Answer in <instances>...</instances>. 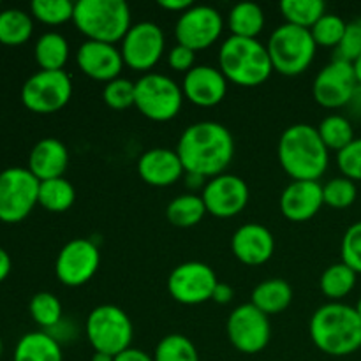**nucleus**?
I'll return each mask as SVG.
<instances>
[{
	"mask_svg": "<svg viewBox=\"0 0 361 361\" xmlns=\"http://www.w3.org/2000/svg\"><path fill=\"white\" fill-rule=\"evenodd\" d=\"M187 175L215 178L231 164L235 140L219 122H197L187 127L176 147Z\"/></svg>",
	"mask_w": 361,
	"mask_h": 361,
	"instance_id": "nucleus-1",
	"label": "nucleus"
},
{
	"mask_svg": "<svg viewBox=\"0 0 361 361\" xmlns=\"http://www.w3.org/2000/svg\"><path fill=\"white\" fill-rule=\"evenodd\" d=\"M328 148L316 127L296 123L282 133L279 162L293 182H317L328 168Z\"/></svg>",
	"mask_w": 361,
	"mask_h": 361,
	"instance_id": "nucleus-2",
	"label": "nucleus"
},
{
	"mask_svg": "<svg viewBox=\"0 0 361 361\" xmlns=\"http://www.w3.org/2000/svg\"><path fill=\"white\" fill-rule=\"evenodd\" d=\"M310 338L319 351L330 356H348L361 348V319L355 307L331 302L314 312Z\"/></svg>",
	"mask_w": 361,
	"mask_h": 361,
	"instance_id": "nucleus-3",
	"label": "nucleus"
},
{
	"mask_svg": "<svg viewBox=\"0 0 361 361\" xmlns=\"http://www.w3.org/2000/svg\"><path fill=\"white\" fill-rule=\"evenodd\" d=\"M219 63L226 80L247 88L259 87L274 73L267 46L257 39L228 37L219 51Z\"/></svg>",
	"mask_w": 361,
	"mask_h": 361,
	"instance_id": "nucleus-4",
	"label": "nucleus"
},
{
	"mask_svg": "<svg viewBox=\"0 0 361 361\" xmlns=\"http://www.w3.org/2000/svg\"><path fill=\"white\" fill-rule=\"evenodd\" d=\"M74 25L88 41L122 42L130 25V9L123 0H80L74 4Z\"/></svg>",
	"mask_w": 361,
	"mask_h": 361,
	"instance_id": "nucleus-5",
	"label": "nucleus"
},
{
	"mask_svg": "<svg viewBox=\"0 0 361 361\" xmlns=\"http://www.w3.org/2000/svg\"><path fill=\"white\" fill-rule=\"evenodd\" d=\"M267 49L274 71H279L284 76H298L309 69L317 46L310 30L284 23L270 35Z\"/></svg>",
	"mask_w": 361,
	"mask_h": 361,
	"instance_id": "nucleus-6",
	"label": "nucleus"
},
{
	"mask_svg": "<svg viewBox=\"0 0 361 361\" xmlns=\"http://www.w3.org/2000/svg\"><path fill=\"white\" fill-rule=\"evenodd\" d=\"M133 323L116 305H99L87 319V337L95 353L116 356L130 348Z\"/></svg>",
	"mask_w": 361,
	"mask_h": 361,
	"instance_id": "nucleus-7",
	"label": "nucleus"
},
{
	"mask_svg": "<svg viewBox=\"0 0 361 361\" xmlns=\"http://www.w3.org/2000/svg\"><path fill=\"white\" fill-rule=\"evenodd\" d=\"M134 106L154 122L173 120L182 109L183 92L171 78L164 74H145L136 81Z\"/></svg>",
	"mask_w": 361,
	"mask_h": 361,
	"instance_id": "nucleus-8",
	"label": "nucleus"
},
{
	"mask_svg": "<svg viewBox=\"0 0 361 361\" xmlns=\"http://www.w3.org/2000/svg\"><path fill=\"white\" fill-rule=\"evenodd\" d=\"M39 180L28 168H9L0 173V221L21 222L39 204Z\"/></svg>",
	"mask_w": 361,
	"mask_h": 361,
	"instance_id": "nucleus-9",
	"label": "nucleus"
},
{
	"mask_svg": "<svg viewBox=\"0 0 361 361\" xmlns=\"http://www.w3.org/2000/svg\"><path fill=\"white\" fill-rule=\"evenodd\" d=\"M73 95V81L66 71H39L25 81L21 102L34 113L48 115L62 109Z\"/></svg>",
	"mask_w": 361,
	"mask_h": 361,
	"instance_id": "nucleus-10",
	"label": "nucleus"
},
{
	"mask_svg": "<svg viewBox=\"0 0 361 361\" xmlns=\"http://www.w3.org/2000/svg\"><path fill=\"white\" fill-rule=\"evenodd\" d=\"M217 284L215 271L200 261L178 264L168 277L169 295L183 305H200L212 300Z\"/></svg>",
	"mask_w": 361,
	"mask_h": 361,
	"instance_id": "nucleus-11",
	"label": "nucleus"
},
{
	"mask_svg": "<svg viewBox=\"0 0 361 361\" xmlns=\"http://www.w3.org/2000/svg\"><path fill=\"white\" fill-rule=\"evenodd\" d=\"M101 254L90 240L76 238L62 247L55 261L56 279L67 288L87 284L99 270Z\"/></svg>",
	"mask_w": 361,
	"mask_h": 361,
	"instance_id": "nucleus-12",
	"label": "nucleus"
},
{
	"mask_svg": "<svg viewBox=\"0 0 361 361\" xmlns=\"http://www.w3.org/2000/svg\"><path fill=\"white\" fill-rule=\"evenodd\" d=\"M270 321L252 303H243L228 319V337L243 355H257L270 342Z\"/></svg>",
	"mask_w": 361,
	"mask_h": 361,
	"instance_id": "nucleus-13",
	"label": "nucleus"
},
{
	"mask_svg": "<svg viewBox=\"0 0 361 361\" xmlns=\"http://www.w3.org/2000/svg\"><path fill=\"white\" fill-rule=\"evenodd\" d=\"M123 63L134 71H148L161 60L164 53V34L152 21L133 25L122 39Z\"/></svg>",
	"mask_w": 361,
	"mask_h": 361,
	"instance_id": "nucleus-14",
	"label": "nucleus"
},
{
	"mask_svg": "<svg viewBox=\"0 0 361 361\" xmlns=\"http://www.w3.org/2000/svg\"><path fill=\"white\" fill-rule=\"evenodd\" d=\"M222 16L210 6H192L180 14L175 27L178 44L187 46L192 51L207 49L221 37Z\"/></svg>",
	"mask_w": 361,
	"mask_h": 361,
	"instance_id": "nucleus-15",
	"label": "nucleus"
},
{
	"mask_svg": "<svg viewBox=\"0 0 361 361\" xmlns=\"http://www.w3.org/2000/svg\"><path fill=\"white\" fill-rule=\"evenodd\" d=\"M358 81H356L353 63L334 59L316 76L312 87L314 99L323 108L335 109L349 104L355 97Z\"/></svg>",
	"mask_w": 361,
	"mask_h": 361,
	"instance_id": "nucleus-16",
	"label": "nucleus"
},
{
	"mask_svg": "<svg viewBox=\"0 0 361 361\" xmlns=\"http://www.w3.org/2000/svg\"><path fill=\"white\" fill-rule=\"evenodd\" d=\"M201 197L214 217L231 219L249 203V187L240 176L222 173L204 185Z\"/></svg>",
	"mask_w": 361,
	"mask_h": 361,
	"instance_id": "nucleus-17",
	"label": "nucleus"
},
{
	"mask_svg": "<svg viewBox=\"0 0 361 361\" xmlns=\"http://www.w3.org/2000/svg\"><path fill=\"white\" fill-rule=\"evenodd\" d=\"M76 62L83 74L92 80L106 81V83L116 80L123 69L120 49H116L115 44L97 41L83 42L76 53Z\"/></svg>",
	"mask_w": 361,
	"mask_h": 361,
	"instance_id": "nucleus-18",
	"label": "nucleus"
},
{
	"mask_svg": "<svg viewBox=\"0 0 361 361\" xmlns=\"http://www.w3.org/2000/svg\"><path fill=\"white\" fill-rule=\"evenodd\" d=\"M183 97L201 108H212L222 102L228 94V80L221 69L210 66H196L183 78Z\"/></svg>",
	"mask_w": 361,
	"mask_h": 361,
	"instance_id": "nucleus-19",
	"label": "nucleus"
},
{
	"mask_svg": "<svg viewBox=\"0 0 361 361\" xmlns=\"http://www.w3.org/2000/svg\"><path fill=\"white\" fill-rule=\"evenodd\" d=\"M231 250L243 264L259 267L274 256V235L261 224H245L233 235Z\"/></svg>",
	"mask_w": 361,
	"mask_h": 361,
	"instance_id": "nucleus-20",
	"label": "nucleus"
},
{
	"mask_svg": "<svg viewBox=\"0 0 361 361\" xmlns=\"http://www.w3.org/2000/svg\"><path fill=\"white\" fill-rule=\"evenodd\" d=\"M137 173L141 180L152 187H169L178 182L185 173L176 150L152 148L145 152L137 162Z\"/></svg>",
	"mask_w": 361,
	"mask_h": 361,
	"instance_id": "nucleus-21",
	"label": "nucleus"
},
{
	"mask_svg": "<svg viewBox=\"0 0 361 361\" xmlns=\"http://www.w3.org/2000/svg\"><path fill=\"white\" fill-rule=\"evenodd\" d=\"M323 204V185L319 182H293L281 196V212L293 222L309 221Z\"/></svg>",
	"mask_w": 361,
	"mask_h": 361,
	"instance_id": "nucleus-22",
	"label": "nucleus"
},
{
	"mask_svg": "<svg viewBox=\"0 0 361 361\" xmlns=\"http://www.w3.org/2000/svg\"><path fill=\"white\" fill-rule=\"evenodd\" d=\"M67 166H69V152L66 145L55 137H46L39 141L32 148L30 157H28V171L39 182L62 178Z\"/></svg>",
	"mask_w": 361,
	"mask_h": 361,
	"instance_id": "nucleus-23",
	"label": "nucleus"
},
{
	"mask_svg": "<svg viewBox=\"0 0 361 361\" xmlns=\"http://www.w3.org/2000/svg\"><path fill=\"white\" fill-rule=\"evenodd\" d=\"M13 361H62V349L53 335L30 331L16 344Z\"/></svg>",
	"mask_w": 361,
	"mask_h": 361,
	"instance_id": "nucleus-24",
	"label": "nucleus"
},
{
	"mask_svg": "<svg viewBox=\"0 0 361 361\" xmlns=\"http://www.w3.org/2000/svg\"><path fill=\"white\" fill-rule=\"evenodd\" d=\"M293 302V289L282 279H270V281L261 282L256 286L252 291V303L256 309L267 316H274V314H281L291 305Z\"/></svg>",
	"mask_w": 361,
	"mask_h": 361,
	"instance_id": "nucleus-25",
	"label": "nucleus"
},
{
	"mask_svg": "<svg viewBox=\"0 0 361 361\" xmlns=\"http://www.w3.org/2000/svg\"><path fill=\"white\" fill-rule=\"evenodd\" d=\"M231 35L245 39H256L264 28V13L257 4H236L228 18Z\"/></svg>",
	"mask_w": 361,
	"mask_h": 361,
	"instance_id": "nucleus-26",
	"label": "nucleus"
},
{
	"mask_svg": "<svg viewBox=\"0 0 361 361\" xmlns=\"http://www.w3.org/2000/svg\"><path fill=\"white\" fill-rule=\"evenodd\" d=\"M34 55L42 71H63L69 59V44L63 35L48 32L37 39Z\"/></svg>",
	"mask_w": 361,
	"mask_h": 361,
	"instance_id": "nucleus-27",
	"label": "nucleus"
},
{
	"mask_svg": "<svg viewBox=\"0 0 361 361\" xmlns=\"http://www.w3.org/2000/svg\"><path fill=\"white\" fill-rule=\"evenodd\" d=\"M76 190L69 180L53 178L39 183V204L53 214L67 212L74 204Z\"/></svg>",
	"mask_w": 361,
	"mask_h": 361,
	"instance_id": "nucleus-28",
	"label": "nucleus"
},
{
	"mask_svg": "<svg viewBox=\"0 0 361 361\" xmlns=\"http://www.w3.org/2000/svg\"><path fill=\"white\" fill-rule=\"evenodd\" d=\"M34 23L30 14L21 9L0 11V44L21 46L30 39Z\"/></svg>",
	"mask_w": 361,
	"mask_h": 361,
	"instance_id": "nucleus-29",
	"label": "nucleus"
},
{
	"mask_svg": "<svg viewBox=\"0 0 361 361\" xmlns=\"http://www.w3.org/2000/svg\"><path fill=\"white\" fill-rule=\"evenodd\" d=\"M207 214V207L203 197L196 194H183L175 197L166 208V217L176 228H192L200 224L201 219Z\"/></svg>",
	"mask_w": 361,
	"mask_h": 361,
	"instance_id": "nucleus-30",
	"label": "nucleus"
},
{
	"mask_svg": "<svg viewBox=\"0 0 361 361\" xmlns=\"http://www.w3.org/2000/svg\"><path fill=\"white\" fill-rule=\"evenodd\" d=\"M281 13L286 23L310 30L326 14V4L321 0H284L281 2Z\"/></svg>",
	"mask_w": 361,
	"mask_h": 361,
	"instance_id": "nucleus-31",
	"label": "nucleus"
},
{
	"mask_svg": "<svg viewBox=\"0 0 361 361\" xmlns=\"http://www.w3.org/2000/svg\"><path fill=\"white\" fill-rule=\"evenodd\" d=\"M356 274L344 263H337L328 267L321 275V291L326 298L338 302L345 298L355 289Z\"/></svg>",
	"mask_w": 361,
	"mask_h": 361,
	"instance_id": "nucleus-32",
	"label": "nucleus"
},
{
	"mask_svg": "<svg viewBox=\"0 0 361 361\" xmlns=\"http://www.w3.org/2000/svg\"><path fill=\"white\" fill-rule=\"evenodd\" d=\"M316 129L328 150L341 152L355 141V130H353L351 122L345 116H326Z\"/></svg>",
	"mask_w": 361,
	"mask_h": 361,
	"instance_id": "nucleus-33",
	"label": "nucleus"
},
{
	"mask_svg": "<svg viewBox=\"0 0 361 361\" xmlns=\"http://www.w3.org/2000/svg\"><path fill=\"white\" fill-rule=\"evenodd\" d=\"M154 361H200L192 342L180 334L166 335L155 349Z\"/></svg>",
	"mask_w": 361,
	"mask_h": 361,
	"instance_id": "nucleus-34",
	"label": "nucleus"
},
{
	"mask_svg": "<svg viewBox=\"0 0 361 361\" xmlns=\"http://www.w3.org/2000/svg\"><path fill=\"white\" fill-rule=\"evenodd\" d=\"M30 316L41 328H53L62 319V303L51 293H37L30 300Z\"/></svg>",
	"mask_w": 361,
	"mask_h": 361,
	"instance_id": "nucleus-35",
	"label": "nucleus"
},
{
	"mask_svg": "<svg viewBox=\"0 0 361 361\" xmlns=\"http://www.w3.org/2000/svg\"><path fill=\"white\" fill-rule=\"evenodd\" d=\"M345 25L348 23H345L341 16H337V14H324V16L310 28V34H312L316 46L337 48V46L341 44L342 37H344Z\"/></svg>",
	"mask_w": 361,
	"mask_h": 361,
	"instance_id": "nucleus-36",
	"label": "nucleus"
},
{
	"mask_svg": "<svg viewBox=\"0 0 361 361\" xmlns=\"http://www.w3.org/2000/svg\"><path fill=\"white\" fill-rule=\"evenodd\" d=\"M30 9L32 14L46 25H62L74 16V4L67 0H34Z\"/></svg>",
	"mask_w": 361,
	"mask_h": 361,
	"instance_id": "nucleus-37",
	"label": "nucleus"
},
{
	"mask_svg": "<svg viewBox=\"0 0 361 361\" xmlns=\"http://www.w3.org/2000/svg\"><path fill=\"white\" fill-rule=\"evenodd\" d=\"M358 197V189L353 180L341 176V178H334L323 185V200L324 204L331 208H348Z\"/></svg>",
	"mask_w": 361,
	"mask_h": 361,
	"instance_id": "nucleus-38",
	"label": "nucleus"
},
{
	"mask_svg": "<svg viewBox=\"0 0 361 361\" xmlns=\"http://www.w3.org/2000/svg\"><path fill=\"white\" fill-rule=\"evenodd\" d=\"M134 97H136V85L123 78H116V80L106 83L104 92H102L106 106H109L111 109L130 108L134 106Z\"/></svg>",
	"mask_w": 361,
	"mask_h": 361,
	"instance_id": "nucleus-39",
	"label": "nucleus"
},
{
	"mask_svg": "<svg viewBox=\"0 0 361 361\" xmlns=\"http://www.w3.org/2000/svg\"><path fill=\"white\" fill-rule=\"evenodd\" d=\"M360 55H361V18H356V20L349 21V23L345 25L344 37H342L341 44L337 46L335 59L353 63Z\"/></svg>",
	"mask_w": 361,
	"mask_h": 361,
	"instance_id": "nucleus-40",
	"label": "nucleus"
},
{
	"mask_svg": "<svg viewBox=\"0 0 361 361\" xmlns=\"http://www.w3.org/2000/svg\"><path fill=\"white\" fill-rule=\"evenodd\" d=\"M342 263L348 264L356 275L361 274V222H356L342 238Z\"/></svg>",
	"mask_w": 361,
	"mask_h": 361,
	"instance_id": "nucleus-41",
	"label": "nucleus"
},
{
	"mask_svg": "<svg viewBox=\"0 0 361 361\" xmlns=\"http://www.w3.org/2000/svg\"><path fill=\"white\" fill-rule=\"evenodd\" d=\"M338 169L345 178L353 182H361V137L353 141L351 145L338 152L337 155Z\"/></svg>",
	"mask_w": 361,
	"mask_h": 361,
	"instance_id": "nucleus-42",
	"label": "nucleus"
},
{
	"mask_svg": "<svg viewBox=\"0 0 361 361\" xmlns=\"http://www.w3.org/2000/svg\"><path fill=\"white\" fill-rule=\"evenodd\" d=\"M194 60H196V51H192V49L182 44H176L175 48H171V51L168 55V62L171 66V69L185 74L196 67L194 66Z\"/></svg>",
	"mask_w": 361,
	"mask_h": 361,
	"instance_id": "nucleus-43",
	"label": "nucleus"
},
{
	"mask_svg": "<svg viewBox=\"0 0 361 361\" xmlns=\"http://www.w3.org/2000/svg\"><path fill=\"white\" fill-rule=\"evenodd\" d=\"M233 296H235V293H233L231 286L219 282V284L215 286L214 295H212V300H214V302H217V303H221V305H226V303L231 302Z\"/></svg>",
	"mask_w": 361,
	"mask_h": 361,
	"instance_id": "nucleus-44",
	"label": "nucleus"
},
{
	"mask_svg": "<svg viewBox=\"0 0 361 361\" xmlns=\"http://www.w3.org/2000/svg\"><path fill=\"white\" fill-rule=\"evenodd\" d=\"M115 361H154V358L145 351H141V349L129 348L120 353V355H116Z\"/></svg>",
	"mask_w": 361,
	"mask_h": 361,
	"instance_id": "nucleus-45",
	"label": "nucleus"
},
{
	"mask_svg": "<svg viewBox=\"0 0 361 361\" xmlns=\"http://www.w3.org/2000/svg\"><path fill=\"white\" fill-rule=\"evenodd\" d=\"M159 6L166 11H173V13H185L194 4L190 0H161Z\"/></svg>",
	"mask_w": 361,
	"mask_h": 361,
	"instance_id": "nucleus-46",
	"label": "nucleus"
},
{
	"mask_svg": "<svg viewBox=\"0 0 361 361\" xmlns=\"http://www.w3.org/2000/svg\"><path fill=\"white\" fill-rule=\"evenodd\" d=\"M11 267H13V263H11L9 254H7L4 249H0V282H4L7 277H9Z\"/></svg>",
	"mask_w": 361,
	"mask_h": 361,
	"instance_id": "nucleus-47",
	"label": "nucleus"
},
{
	"mask_svg": "<svg viewBox=\"0 0 361 361\" xmlns=\"http://www.w3.org/2000/svg\"><path fill=\"white\" fill-rule=\"evenodd\" d=\"M353 69H355L356 81H358V85L361 87V55L355 60V62H353Z\"/></svg>",
	"mask_w": 361,
	"mask_h": 361,
	"instance_id": "nucleus-48",
	"label": "nucleus"
},
{
	"mask_svg": "<svg viewBox=\"0 0 361 361\" xmlns=\"http://www.w3.org/2000/svg\"><path fill=\"white\" fill-rule=\"evenodd\" d=\"M92 361H115V356L106 355V353H94Z\"/></svg>",
	"mask_w": 361,
	"mask_h": 361,
	"instance_id": "nucleus-49",
	"label": "nucleus"
},
{
	"mask_svg": "<svg viewBox=\"0 0 361 361\" xmlns=\"http://www.w3.org/2000/svg\"><path fill=\"white\" fill-rule=\"evenodd\" d=\"M356 309V312H358V316H360V319H361V298H360V302H358V305L355 307Z\"/></svg>",
	"mask_w": 361,
	"mask_h": 361,
	"instance_id": "nucleus-50",
	"label": "nucleus"
},
{
	"mask_svg": "<svg viewBox=\"0 0 361 361\" xmlns=\"http://www.w3.org/2000/svg\"><path fill=\"white\" fill-rule=\"evenodd\" d=\"M0 355H2V338H0Z\"/></svg>",
	"mask_w": 361,
	"mask_h": 361,
	"instance_id": "nucleus-51",
	"label": "nucleus"
}]
</instances>
